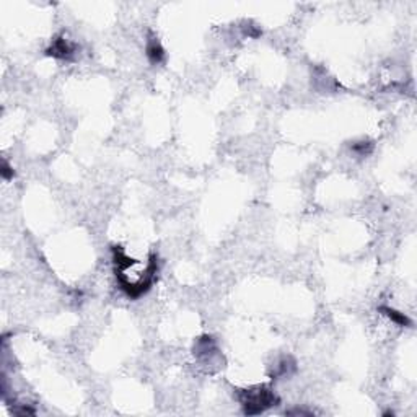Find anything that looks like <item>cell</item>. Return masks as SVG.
I'll use <instances>...</instances> for the list:
<instances>
[{
    "label": "cell",
    "instance_id": "cell-7",
    "mask_svg": "<svg viewBox=\"0 0 417 417\" xmlns=\"http://www.w3.org/2000/svg\"><path fill=\"white\" fill-rule=\"evenodd\" d=\"M0 173H2V178L4 180H10V178H13V168L7 163V161L4 160L2 161V169H0Z\"/></svg>",
    "mask_w": 417,
    "mask_h": 417
},
{
    "label": "cell",
    "instance_id": "cell-3",
    "mask_svg": "<svg viewBox=\"0 0 417 417\" xmlns=\"http://www.w3.org/2000/svg\"><path fill=\"white\" fill-rule=\"evenodd\" d=\"M145 52H147L148 61H150L152 64H160L161 61L165 59V49L161 47L160 41L157 38H153V36H150V39L147 41Z\"/></svg>",
    "mask_w": 417,
    "mask_h": 417
},
{
    "label": "cell",
    "instance_id": "cell-4",
    "mask_svg": "<svg viewBox=\"0 0 417 417\" xmlns=\"http://www.w3.org/2000/svg\"><path fill=\"white\" fill-rule=\"evenodd\" d=\"M380 312L383 313L385 316L390 318V320H391L393 323H396L398 326H404V328H407V326H411V324H412V321L409 320V318H407L404 313H399V312H396V310H393V308H390V307H381Z\"/></svg>",
    "mask_w": 417,
    "mask_h": 417
},
{
    "label": "cell",
    "instance_id": "cell-6",
    "mask_svg": "<svg viewBox=\"0 0 417 417\" xmlns=\"http://www.w3.org/2000/svg\"><path fill=\"white\" fill-rule=\"evenodd\" d=\"M352 150L360 155V157H365V155H369L373 150V145L370 142H355L352 145Z\"/></svg>",
    "mask_w": 417,
    "mask_h": 417
},
{
    "label": "cell",
    "instance_id": "cell-8",
    "mask_svg": "<svg viewBox=\"0 0 417 417\" xmlns=\"http://www.w3.org/2000/svg\"><path fill=\"white\" fill-rule=\"evenodd\" d=\"M287 414H303V415H312V412L303 411V409H293V411H288Z\"/></svg>",
    "mask_w": 417,
    "mask_h": 417
},
{
    "label": "cell",
    "instance_id": "cell-1",
    "mask_svg": "<svg viewBox=\"0 0 417 417\" xmlns=\"http://www.w3.org/2000/svg\"><path fill=\"white\" fill-rule=\"evenodd\" d=\"M238 399L243 406L246 415H256L267 411L272 406L279 404V398L275 396L269 386H254L250 390H238Z\"/></svg>",
    "mask_w": 417,
    "mask_h": 417
},
{
    "label": "cell",
    "instance_id": "cell-2",
    "mask_svg": "<svg viewBox=\"0 0 417 417\" xmlns=\"http://www.w3.org/2000/svg\"><path fill=\"white\" fill-rule=\"evenodd\" d=\"M75 54V46L66 39L64 36H59L52 41V44L46 49V55H51L55 59H69Z\"/></svg>",
    "mask_w": 417,
    "mask_h": 417
},
{
    "label": "cell",
    "instance_id": "cell-5",
    "mask_svg": "<svg viewBox=\"0 0 417 417\" xmlns=\"http://www.w3.org/2000/svg\"><path fill=\"white\" fill-rule=\"evenodd\" d=\"M290 370H295V362L290 357H284L280 362L275 365V372L272 373V377H285L290 373Z\"/></svg>",
    "mask_w": 417,
    "mask_h": 417
}]
</instances>
